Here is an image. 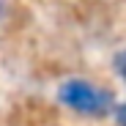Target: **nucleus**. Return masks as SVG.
Listing matches in <instances>:
<instances>
[{"label":"nucleus","instance_id":"nucleus-3","mask_svg":"<svg viewBox=\"0 0 126 126\" xmlns=\"http://www.w3.org/2000/svg\"><path fill=\"white\" fill-rule=\"evenodd\" d=\"M115 121H118V126H126V104H121L115 110Z\"/></svg>","mask_w":126,"mask_h":126},{"label":"nucleus","instance_id":"nucleus-2","mask_svg":"<svg viewBox=\"0 0 126 126\" xmlns=\"http://www.w3.org/2000/svg\"><path fill=\"white\" fill-rule=\"evenodd\" d=\"M115 69H118V74L126 79V52H121V55H118V60H115Z\"/></svg>","mask_w":126,"mask_h":126},{"label":"nucleus","instance_id":"nucleus-1","mask_svg":"<svg viewBox=\"0 0 126 126\" xmlns=\"http://www.w3.org/2000/svg\"><path fill=\"white\" fill-rule=\"evenodd\" d=\"M58 99H60V104H66L77 112H85V115H101L112 104V96L107 91L91 85L85 79H66L58 88Z\"/></svg>","mask_w":126,"mask_h":126}]
</instances>
